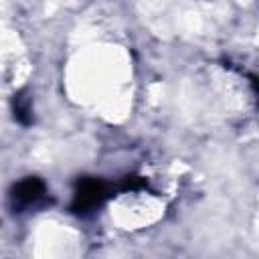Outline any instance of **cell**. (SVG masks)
<instances>
[{
    "label": "cell",
    "instance_id": "obj_1",
    "mask_svg": "<svg viewBox=\"0 0 259 259\" xmlns=\"http://www.w3.org/2000/svg\"><path fill=\"white\" fill-rule=\"evenodd\" d=\"M107 196V186L101 180L95 178H85L79 182V188L75 192V200H73V210L75 212H85L91 210L95 206H99Z\"/></svg>",
    "mask_w": 259,
    "mask_h": 259
},
{
    "label": "cell",
    "instance_id": "obj_2",
    "mask_svg": "<svg viewBox=\"0 0 259 259\" xmlns=\"http://www.w3.org/2000/svg\"><path fill=\"white\" fill-rule=\"evenodd\" d=\"M42 194H45V184L32 176L18 182L14 188V200H18V204H32L38 198H42Z\"/></svg>",
    "mask_w": 259,
    "mask_h": 259
}]
</instances>
